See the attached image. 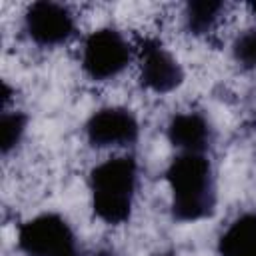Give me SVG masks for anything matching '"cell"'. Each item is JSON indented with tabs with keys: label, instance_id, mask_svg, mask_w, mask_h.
<instances>
[{
	"label": "cell",
	"instance_id": "5b68a950",
	"mask_svg": "<svg viewBox=\"0 0 256 256\" xmlns=\"http://www.w3.org/2000/svg\"><path fill=\"white\" fill-rule=\"evenodd\" d=\"M74 28L76 22L72 12L58 2H34L24 14V30L28 38L42 48H52L68 42L74 34Z\"/></svg>",
	"mask_w": 256,
	"mask_h": 256
},
{
	"label": "cell",
	"instance_id": "7c38bea8",
	"mask_svg": "<svg viewBox=\"0 0 256 256\" xmlns=\"http://www.w3.org/2000/svg\"><path fill=\"white\" fill-rule=\"evenodd\" d=\"M232 54L234 60L246 68V70H254L256 68V28L244 30L232 46Z\"/></svg>",
	"mask_w": 256,
	"mask_h": 256
},
{
	"label": "cell",
	"instance_id": "30bf717a",
	"mask_svg": "<svg viewBox=\"0 0 256 256\" xmlns=\"http://www.w3.org/2000/svg\"><path fill=\"white\" fill-rule=\"evenodd\" d=\"M224 2L216 0H196L186 4V28L192 34H208L214 24L220 20V14L224 12Z\"/></svg>",
	"mask_w": 256,
	"mask_h": 256
},
{
	"label": "cell",
	"instance_id": "7a4b0ae2",
	"mask_svg": "<svg viewBox=\"0 0 256 256\" xmlns=\"http://www.w3.org/2000/svg\"><path fill=\"white\" fill-rule=\"evenodd\" d=\"M138 188V164L132 156H116L100 162L90 172L94 214L106 224H124L134 208Z\"/></svg>",
	"mask_w": 256,
	"mask_h": 256
},
{
	"label": "cell",
	"instance_id": "52a82bcc",
	"mask_svg": "<svg viewBox=\"0 0 256 256\" xmlns=\"http://www.w3.org/2000/svg\"><path fill=\"white\" fill-rule=\"evenodd\" d=\"M140 82L154 94H168L184 82L180 62L158 40H146L140 48Z\"/></svg>",
	"mask_w": 256,
	"mask_h": 256
},
{
	"label": "cell",
	"instance_id": "6da1fadb",
	"mask_svg": "<svg viewBox=\"0 0 256 256\" xmlns=\"http://www.w3.org/2000/svg\"><path fill=\"white\" fill-rule=\"evenodd\" d=\"M172 214L180 222L210 218L216 210V182L206 154L180 152L166 170Z\"/></svg>",
	"mask_w": 256,
	"mask_h": 256
},
{
	"label": "cell",
	"instance_id": "5bb4252c",
	"mask_svg": "<svg viewBox=\"0 0 256 256\" xmlns=\"http://www.w3.org/2000/svg\"><path fill=\"white\" fill-rule=\"evenodd\" d=\"M250 10L256 14V2H250Z\"/></svg>",
	"mask_w": 256,
	"mask_h": 256
},
{
	"label": "cell",
	"instance_id": "8992f818",
	"mask_svg": "<svg viewBox=\"0 0 256 256\" xmlns=\"http://www.w3.org/2000/svg\"><path fill=\"white\" fill-rule=\"evenodd\" d=\"M86 138L94 148L130 146L138 140L140 126L128 108L106 106L94 112L86 122Z\"/></svg>",
	"mask_w": 256,
	"mask_h": 256
},
{
	"label": "cell",
	"instance_id": "8fae6325",
	"mask_svg": "<svg viewBox=\"0 0 256 256\" xmlns=\"http://www.w3.org/2000/svg\"><path fill=\"white\" fill-rule=\"evenodd\" d=\"M26 116L18 110H4L0 118V148L2 154L8 156L24 138L26 132Z\"/></svg>",
	"mask_w": 256,
	"mask_h": 256
},
{
	"label": "cell",
	"instance_id": "ba28073f",
	"mask_svg": "<svg viewBox=\"0 0 256 256\" xmlns=\"http://www.w3.org/2000/svg\"><path fill=\"white\" fill-rule=\"evenodd\" d=\"M168 140L180 152L204 154L212 142V128L200 112H180L168 124Z\"/></svg>",
	"mask_w": 256,
	"mask_h": 256
},
{
	"label": "cell",
	"instance_id": "277c9868",
	"mask_svg": "<svg viewBox=\"0 0 256 256\" xmlns=\"http://www.w3.org/2000/svg\"><path fill=\"white\" fill-rule=\"evenodd\" d=\"M132 48L122 32L114 28L94 30L82 46V70L96 82L112 80L128 66Z\"/></svg>",
	"mask_w": 256,
	"mask_h": 256
},
{
	"label": "cell",
	"instance_id": "9c48e42d",
	"mask_svg": "<svg viewBox=\"0 0 256 256\" xmlns=\"http://www.w3.org/2000/svg\"><path fill=\"white\" fill-rule=\"evenodd\" d=\"M220 256H256V212L240 214L218 240Z\"/></svg>",
	"mask_w": 256,
	"mask_h": 256
},
{
	"label": "cell",
	"instance_id": "4fadbf2b",
	"mask_svg": "<svg viewBox=\"0 0 256 256\" xmlns=\"http://www.w3.org/2000/svg\"><path fill=\"white\" fill-rule=\"evenodd\" d=\"M94 256H116L114 252H98V254H94Z\"/></svg>",
	"mask_w": 256,
	"mask_h": 256
},
{
	"label": "cell",
	"instance_id": "9a60e30c",
	"mask_svg": "<svg viewBox=\"0 0 256 256\" xmlns=\"http://www.w3.org/2000/svg\"><path fill=\"white\" fill-rule=\"evenodd\" d=\"M158 256H172V254H158Z\"/></svg>",
	"mask_w": 256,
	"mask_h": 256
},
{
	"label": "cell",
	"instance_id": "3957f363",
	"mask_svg": "<svg viewBox=\"0 0 256 256\" xmlns=\"http://www.w3.org/2000/svg\"><path fill=\"white\" fill-rule=\"evenodd\" d=\"M16 242L26 256H80L72 226L56 212H44L24 222Z\"/></svg>",
	"mask_w": 256,
	"mask_h": 256
}]
</instances>
